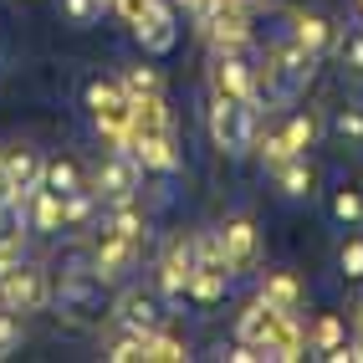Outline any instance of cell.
Returning <instances> with one entry per match:
<instances>
[{
  "instance_id": "obj_1",
  "label": "cell",
  "mask_w": 363,
  "mask_h": 363,
  "mask_svg": "<svg viewBox=\"0 0 363 363\" xmlns=\"http://www.w3.org/2000/svg\"><path fill=\"white\" fill-rule=\"evenodd\" d=\"M266 77H261V98H292V92H302L312 82V72H318V57L307 52V46L286 31L281 41H272V52H266Z\"/></svg>"
},
{
  "instance_id": "obj_2",
  "label": "cell",
  "mask_w": 363,
  "mask_h": 363,
  "mask_svg": "<svg viewBox=\"0 0 363 363\" xmlns=\"http://www.w3.org/2000/svg\"><path fill=\"white\" fill-rule=\"evenodd\" d=\"M256 133H261V108L256 103H235V98H215L210 103V138H215L220 154L246 159L256 149Z\"/></svg>"
},
{
  "instance_id": "obj_3",
  "label": "cell",
  "mask_w": 363,
  "mask_h": 363,
  "mask_svg": "<svg viewBox=\"0 0 363 363\" xmlns=\"http://www.w3.org/2000/svg\"><path fill=\"white\" fill-rule=\"evenodd\" d=\"M52 302H57V312L67 323H92L103 312V277L92 272L87 256H77V261H72V272H62Z\"/></svg>"
},
{
  "instance_id": "obj_4",
  "label": "cell",
  "mask_w": 363,
  "mask_h": 363,
  "mask_svg": "<svg viewBox=\"0 0 363 363\" xmlns=\"http://www.w3.org/2000/svg\"><path fill=\"white\" fill-rule=\"evenodd\" d=\"M82 108L92 113V123H98L113 143L128 138V123H133V103L118 77H87L82 82Z\"/></svg>"
},
{
  "instance_id": "obj_5",
  "label": "cell",
  "mask_w": 363,
  "mask_h": 363,
  "mask_svg": "<svg viewBox=\"0 0 363 363\" xmlns=\"http://www.w3.org/2000/svg\"><path fill=\"white\" fill-rule=\"evenodd\" d=\"M92 195L103 200V210L108 205H123V200H138V189H143V164H138V154L128 149V143H118V149L92 169Z\"/></svg>"
},
{
  "instance_id": "obj_6",
  "label": "cell",
  "mask_w": 363,
  "mask_h": 363,
  "mask_svg": "<svg viewBox=\"0 0 363 363\" xmlns=\"http://www.w3.org/2000/svg\"><path fill=\"white\" fill-rule=\"evenodd\" d=\"M46 302H52V281H46V272L36 261H11L0 266V307L11 312H41Z\"/></svg>"
},
{
  "instance_id": "obj_7",
  "label": "cell",
  "mask_w": 363,
  "mask_h": 363,
  "mask_svg": "<svg viewBox=\"0 0 363 363\" xmlns=\"http://www.w3.org/2000/svg\"><path fill=\"white\" fill-rule=\"evenodd\" d=\"M138 256H143V240H128V235H118L108 225H98V240H92V272H98L103 281H128L138 272Z\"/></svg>"
},
{
  "instance_id": "obj_8",
  "label": "cell",
  "mask_w": 363,
  "mask_h": 363,
  "mask_svg": "<svg viewBox=\"0 0 363 363\" xmlns=\"http://www.w3.org/2000/svg\"><path fill=\"white\" fill-rule=\"evenodd\" d=\"M164 312H169V302L159 297V286H138V281H128L123 292H118V302H113L118 328H133V333H159Z\"/></svg>"
},
{
  "instance_id": "obj_9",
  "label": "cell",
  "mask_w": 363,
  "mask_h": 363,
  "mask_svg": "<svg viewBox=\"0 0 363 363\" xmlns=\"http://www.w3.org/2000/svg\"><path fill=\"white\" fill-rule=\"evenodd\" d=\"M128 26H133L138 46H143L149 57H164L169 46L179 41V16H174V6H169V0H143L138 16L128 21Z\"/></svg>"
},
{
  "instance_id": "obj_10",
  "label": "cell",
  "mask_w": 363,
  "mask_h": 363,
  "mask_svg": "<svg viewBox=\"0 0 363 363\" xmlns=\"http://www.w3.org/2000/svg\"><path fill=\"white\" fill-rule=\"evenodd\" d=\"M210 92L215 98H235V103H256V108L266 103L251 57H215L210 62Z\"/></svg>"
},
{
  "instance_id": "obj_11",
  "label": "cell",
  "mask_w": 363,
  "mask_h": 363,
  "mask_svg": "<svg viewBox=\"0 0 363 363\" xmlns=\"http://www.w3.org/2000/svg\"><path fill=\"white\" fill-rule=\"evenodd\" d=\"M189 272H195V251H189V240L179 235V240H169V246H164V256H159V277H154L159 297H164L169 307L184 302V292H189Z\"/></svg>"
},
{
  "instance_id": "obj_12",
  "label": "cell",
  "mask_w": 363,
  "mask_h": 363,
  "mask_svg": "<svg viewBox=\"0 0 363 363\" xmlns=\"http://www.w3.org/2000/svg\"><path fill=\"white\" fill-rule=\"evenodd\" d=\"M205 41L215 57H246L251 52V26H246V11H215L205 21Z\"/></svg>"
},
{
  "instance_id": "obj_13",
  "label": "cell",
  "mask_w": 363,
  "mask_h": 363,
  "mask_svg": "<svg viewBox=\"0 0 363 363\" xmlns=\"http://www.w3.org/2000/svg\"><path fill=\"white\" fill-rule=\"evenodd\" d=\"M272 184H277V195L286 205H307L312 195H318V164H312V154H292L286 164H277Z\"/></svg>"
},
{
  "instance_id": "obj_14",
  "label": "cell",
  "mask_w": 363,
  "mask_h": 363,
  "mask_svg": "<svg viewBox=\"0 0 363 363\" xmlns=\"http://www.w3.org/2000/svg\"><path fill=\"white\" fill-rule=\"evenodd\" d=\"M220 230V251H225V272H251L256 266V225L246 220V215H230L225 225H215Z\"/></svg>"
},
{
  "instance_id": "obj_15",
  "label": "cell",
  "mask_w": 363,
  "mask_h": 363,
  "mask_svg": "<svg viewBox=\"0 0 363 363\" xmlns=\"http://www.w3.org/2000/svg\"><path fill=\"white\" fill-rule=\"evenodd\" d=\"M323 133L337 143V149L363 154V98H343V103H333V108H328Z\"/></svg>"
},
{
  "instance_id": "obj_16",
  "label": "cell",
  "mask_w": 363,
  "mask_h": 363,
  "mask_svg": "<svg viewBox=\"0 0 363 363\" xmlns=\"http://www.w3.org/2000/svg\"><path fill=\"white\" fill-rule=\"evenodd\" d=\"M123 143L138 154V164H143V169H154V174H179L174 133H128Z\"/></svg>"
},
{
  "instance_id": "obj_17",
  "label": "cell",
  "mask_w": 363,
  "mask_h": 363,
  "mask_svg": "<svg viewBox=\"0 0 363 363\" xmlns=\"http://www.w3.org/2000/svg\"><path fill=\"white\" fill-rule=\"evenodd\" d=\"M348 323L343 318H333V312H323L318 323L307 328V353H318V358H333V363H348Z\"/></svg>"
},
{
  "instance_id": "obj_18",
  "label": "cell",
  "mask_w": 363,
  "mask_h": 363,
  "mask_svg": "<svg viewBox=\"0 0 363 363\" xmlns=\"http://www.w3.org/2000/svg\"><path fill=\"white\" fill-rule=\"evenodd\" d=\"M21 215H26V230H36V235L67 230L62 225V195H52V189H31V195L21 200Z\"/></svg>"
},
{
  "instance_id": "obj_19",
  "label": "cell",
  "mask_w": 363,
  "mask_h": 363,
  "mask_svg": "<svg viewBox=\"0 0 363 363\" xmlns=\"http://www.w3.org/2000/svg\"><path fill=\"white\" fill-rule=\"evenodd\" d=\"M292 36H297V41L307 46V52L323 62V57L333 52V36H337V26H333V21H328L323 11H297V16H292Z\"/></svg>"
},
{
  "instance_id": "obj_20",
  "label": "cell",
  "mask_w": 363,
  "mask_h": 363,
  "mask_svg": "<svg viewBox=\"0 0 363 363\" xmlns=\"http://www.w3.org/2000/svg\"><path fill=\"white\" fill-rule=\"evenodd\" d=\"M0 164H6V179L16 189V200H26L31 189H41V154L36 149H11V154H0Z\"/></svg>"
},
{
  "instance_id": "obj_21",
  "label": "cell",
  "mask_w": 363,
  "mask_h": 363,
  "mask_svg": "<svg viewBox=\"0 0 363 363\" xmlns=\"http://www.w3.org/2000/svg\"><path fill=\"white\" fill-rule=\"evenodd\" d=\"M333 57L343 67L348 82H363V21H343L333 36Z\"/></svg>"
},
{
  "instance_id": "obj_22",
  "label": "cell",
  "mask_w": 363,
  "mask_h": 363,
  "mask_svg": "<svg viewBox=\"0 0 363 363\" xmlns=\"http://www.w3.org/2000/svg\"><path fill=\"white\" fill-rule=\"evenodd\" d=\"M225 292H230V272H225V266H195V272H189V292H184V302L215 307V302H225Z\"/></svg>"
},
{
  "instance_id": "obj_23",
  "label": "cell",
  "mask_w": 363,
  "mask_h": 363,
  "mask_svg": "<svg viewBox=\"0 0 363 363\" xmlns=\"http://www.w3.org/2000/svg\"><path fill=\"white\" fill-rule=\"evenodd\" d=\"M261 302L277 312H302V281L292 272H261Z\"/></svg>"
},
{
  "instance_id": "obj_24",
  "label": "cell",
  "mask_w": 363,
  "mask_h": 363,
  "mask_svg": "<svg viewBox=\"0 0 363 363\" xmlns=\"http://www.w3.org/2000/svg\"><path fill=\"white\" fill-rule=\"evenodd\" d=\"M41 189H52V195H77V189H87V174H82V164L77 159H46L41 164Z\"/></svg>"
},
{
  "instance_id": "obj_25",
  "label": "cell",
  "mask_w": 363,
  "mask_h": 363,
  "mask_svg": "<svg viewBox=\"0 0 363 363\" xmlns=\"http://www.w3.org/2000/svg\"><path fill=\"white\" fill-rule=\"evenodd\" d=\"M328 220L337 230H363V189L358 184H337L328 195Z\"/></svg>"
},
{
  "instance_id": "obj_26",
  "label": "cell",
  "mask_w": 363,
  "mask_h": 363,
  "mask_svg": "<svg viewBox=\"0 0 363 363\" xmlns=\"http://www.w3.org/2000/svg\"><path fill=\"white\" fill-rule=\"evenodd\" d=\"M281 138H286V149H292V154H312V143L323 138V118L312 113V108H297L292 118H286Z\"/></svg>"
},
{
  "instance_id": "obj_27",
  "label": "cell",
  "mask_w": 363,
  "mask_h": 363,
  "mask_svg": "<svg viewBox=\"0 0 363 363\" xmlns=\"http://www.w3.org/2000/svg\"><path fill=\"white\" fill-rule=\"evenodd\" d=\"M103 225L128 235V240H149V215L138 210V200H123V205H108L103 210Z\"/></svg>"
},
{
  "instance_id": "obj_28",
  "label": "cell",
  "mask_w": 363,
  "mask_h": 363,
  "mask_svg": "<svg viewBox=\"0 0 363 363\" xmlns=\"http://www.w3.org/2000/svg\"><path fill=\"white\" fill-rule=\"evenodd\" d=\"M277 318H281V312H277V307H266V302L256 297V302H251V307H246V312L235 318V337H240V343H256V348H261Z\"/></svg>"
},
{
  "instance_id": "obj_29",
  "label": "cell",
  "mask_w": 363,
  "mask_h": 363,
  "mask_svg": "<svg viewBox=\"0 0 363 363\" xmlns=\"http://www.w3.org/2000/svg\"><path fill=\"white\" fill-rule=\"evenodd\" d=\"M128 103H133V123H128V133H169L164 92H154V98H128Z\"/></svg>"
},
{
  "instance_id": "obj_30",
  "label": "cell",
  "mask_w": 363,
  "mask_h": 363,
  "mask_svg": "<svg viewBox=\"0 0 363 363\" xmlns=\"http://www.w3.org/2000/svg\"><path fill=\"white\" fill-rule=\"evenodd\" d=\"M333 261H337V272H343L348 281H363V235L358 230H343V235H337Z\"/></svg>"
},
{
  "instance_id": "obj_31",
  "label": "cell",
  "mask_w": 363,
  "mask_h": 363,
  "mask_svg": "<svg viewBox=\"0 0 363 363\" xmlns=\"http://www.w3.org/2000/svg\"><path fill=\"white\" fill-rule=\"evenodd\" d=\"M143 343H149V333L118 328L108 343H103V358H113V363H133V358H143Z\"/></svg>"
},
{
  "instance_id": "obj_32",
  "label": "cell",
  "mask_w": 363,
  "mask_h": 363,
  "mask_svg": "<svg viewBox=\"0 0 363 363\" xmlns=\"http://www.w3.org/2000/svg\"><path fill=\"white\" fill-rule=\"evenodd\" d=\"M57 11H62V21H67V26H98V21H103V0H57Z\"/></svg>"
},
{
  "instance_id": "obj_33",
  "label": "cell",
  "mask_w": 363,
  "mask_h": 363,
  "mask_svg": "<svg viewBox=\"0 0 363 363\" xmlns=\"http://www.w3.org/2000/svg\"><path fill=\"white\" fill-rule=\"evenodd\" d=\"M118 82H123L128 98H154V92H164V77H159L154 67H128Z\"/></svg>"
},
{
  "instance_id": "obj_34",
  "label": "cell",
  "mask_w": 363,
  "mask_h": 363,
  "mask_svg": "<svg viewBox=\"0 0 363 363\" xmlns=\"http://www.w3.org/2000/svg\"><path fill=\"white\" fill-rule=\"evenodd\" d=\"M189 251H195V266H225L220 230H200V235H189Z\"/></svg>"
},
{
  "instance_id": "obj_35",
  "label": "cell",
  "mask_w": 363,
  "mask_h": 363,
  "mask_svg": "<svg viewBox=\"0 0 363 363\" xmlns=\"http://www.w3.org/2000/svg\"><path fill=\"white\" fill-rule=\"evenodd\" d=\"M256 154H261V169H266V174H272V169L277 164H286V159H292V149H286V138H281V128L277 133H256Z\"/></svg>"
},
{
  "instance_id": "obj_36",
  "label": "cell",
  "mask_w": 363,
  "mask_h": 363,
  "mask_svg": "<svg viewBox=\"0 0 363 363\" xmlns=\"http://www.w3.org/2000/svg\"><path fill=\"white\" fill-rule=\"evenodd\" d=\"M16 348H21V323H16L11 307H0V358L16 353Z\"/></svg>"
},
{
  "instance_id": "obj_37",
  "label": "cell",
  "mask_w": 363,
  "mask_h": 363,
  "mask_svg": "<svg viewBox=\"0 0 363 363\" xmlns=\"http://www.w3.org/2000/svg\"><path fill=\"white\" fill-rule=\"evenodd\" d=\"M6 205H16V189H11V179H6V164H0V210Z\"/></svg>"
},
{
  "instance_id": "obj_38",
  "label": "cell",
  "mask_w": 363,
  "mask_h": 363,
  "mask_svg": "<svg viewBox=\"0 0 363 363\" xmlns=\"http://www.w3.org/2000/svg\"><path fill=\"white\" fill-rule=\"evenodd\" d=\"M348 333H353V337H363V302L353 307V318H348Z\"/></svg>"
},
{
  "instance_id": "obj_39",
  "label": "cell",
  "mask_w": 363,
  "mask_h": 363,
  "mask_svg": "<svg viewBox=\"0 0 363 363\" xmlns=\"http://www.w3.org/2000/svg\"><path fill=\"white\" fill-rule=\"evenodd\" d=\"M348 363H363V337H348Z\"/></svg>"
},
{
  "instance_id": "obj_40",
  "label": "cell",
  "mask_w": 363,
  "mask_h": 363,
  "mask_svg": "<svg viewBox=\"0 0 363 363\" xmlns=\"http://www.w3.org/2000/svg\"><path fill=\"white\" fill-rule=\"evenodd\" d=\"M230 11H251V6H261V0H225Z\"/></svg>"
},
{
  "instance_id": "obj_41",
  "label": "cell",
  "mask_w": 363,
  "mask_h": 363,
  "mask_svg": "<svg viewBox=\"0 0 363 363\" xmlns=\"http://www.w3.org/2000/svg\"><path fill=\"white\" fill-rule=\"evenodd\" d=\"M169 6H174V11H179V6H189V0H169Z\"/></svg>"
},
{
  "instance_id": "obj_42",
  "label": "cell",
  "mask_w": 363,
  "mask_h": 363,
  "mask_svg": "<svg viewBox=\"0 0 363 363\" xmlns=\"http://www.w3.org/2000/svg\"><path fill=\"white\" fill-rule=\"evenodd\" d=\"M358 16H363V0H358Z\"/></svg>"
}]
</instances>
